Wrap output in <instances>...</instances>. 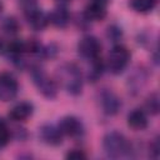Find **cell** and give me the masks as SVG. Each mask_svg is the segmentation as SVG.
Instances as JSON below:
<instances>
[{
	"instance_id": "obj_2",
	"label": "cell",
	"mask_w": 160,
	"mask_h": 160,
	"mask_svg": "<svg viewBox=\"0 0 160 160\" xmlns=\"http://www.w3.org/2000/svg\"><path fill=\"white\" fill-rule=\"evenodd\" d=\"M102 149L108 158L120 159L129 156L131 152V145L129 140L119 131H109L102 138Z\"/></svg>"
},
{
	"instance_id": "obj_22",
	"label": "cell",
	"mask_w": 160,
	"mask_h": 160,
	"mask_svg": "<svg viewBox=\"0 0 160 160\" xmlns=\"http://www.w3.org/2000/svg\"><path fill=\"white\" fill-rule=\"evenodd\" d=\"M150 148H151L152 156H154L155 159H158V158H159V154H160V150H159V149H160V146H159V139H155Z\"/></svg>"
},
{
	"instance_id": "obj_16",
	"label": "cell",
	"mask_w": 160,
	"mask_h": 160,
	"mask_svg": "<svg viewBox=\"0 0 160 160\" xmlns=\"http://www.w3.org/2000/svg\"><path fill=\"white\" fill-rule=\"evenodd\" d=\"M145 109L148 112H150L151 115H156L159 112L160 109V100H159V95L156 92H152L148 96L146 101H145Z\"/></svg>"
},
{
	"instance_id": "obj_15",
	"label": "cell",
	"mask_w": 160,
	"mask_h": 160,
	"mask_svg": "<svg viewBox=\"0 0 160 160\" xmlns=\"http://www.w3.org/2000/svg\"><path fill=\"white\" fill-rule=\"evenodd\" d=\"M129 5L136 12H149L155 8L156 0H130Z\"/></svg>"
},
{
	"instance_id": "obj_12",
	"label": "cell",
	"mask_w": 160,
	"mask_h": 160,
	"mask_svg": "<svg viewBox=\"0 0 160 160\" xmlns=\"http://www.w3.org/2000/svg\"><path fill=\"white\" fill-rule=\"evenodd\" d=\"M32 111H34V106L31 102L21 101L11 108V110L9 111V118L14 121H25L31 116Z\"/></svg>"
},
{
	"instance_id": "obj_4",
	"label": "cell",
	"mask_w": 160,
	"mask_h": 160,
	"mask_svg": "<svg viewBox=\"0 0 160 160\" xmlns=\"http://www.w3.org/2000/svg\"><path fill=\"white\" fill-rule=\"evenodd\" d=\"M130 61V52L124 45H115L108 56V69L111 74L122 72Z\"/></svg>"
},
{
	"instance_id": "obj_23",
	"label": "cell",
	"mask_w": 160,
	"mask_h": 160,
	"mask_svg": "<svg viewBox=\"0 0 160 160\" xmlns=\"http://www.w3.org/2000/svg\"><path fill=\"white\" fill-rule=\"evenodd\" d=\"M58 2H60V5H64V4H66V2H69V1H71V0H56Z\"/></svg>"
},
{
	"instance_id": "obj_24",
	"label": "cell",
	"mask_w": 160,
	"mask_h": 160,
	"mask_svg": "<svg viewBox=\"0 0 160 160\" xmlns=\"http://www.w3.org/2000/svg\"><path fill=\"white\" fill-rule=\"evenodd\" d=\"M2 11H4V4L0 1V15L2 14Z\"/></svg>"
},
{
	"instance_id": "obj_8",
	"label": "cell",
	"mask_w": 160,
	"mask_h": 160,
	"mask_svg": "<svg viewBox=\"0 0 160 160\" xmlns=\"http://www.w3.org/2000/svg\"><path fill=\"white\" fill-rule=\"evenodd\" d=\"M59 129L62 132V135L70 136V138H78L81 136L84 132V126L82 122L80 121V119H78L76 116L72 115H68L64 116L60 121H59Z\"/></svg>"
},
{
	"instance_id": "obj_10",
	"label": "cell",
	"mask_w": 160,
	"mask_h": 160,
	"mask_svg": "<svg viewBox=\"0 0 160 160\" xmlns=\"http://www.w3.org/2000/svg\"><path fill=\"white\" fill-rule=\"evenodd\" d=\"M40 138L44 142H46L48 145H59L62 141V132L60 131L59 126H55L52 124H45L40 128Z\"/></svg>"
},
{
	"instance_id": "obj_21",
	"label": "cell",
	"mask_w": 160,
	"mask_h": 160,
	"mask_svg": "<svg viewBox=\"0 0 160 160\" xmlns=\"http://www.w3.org/2000/svg\"><path fill=\"white\" fill-rule=\"evenodd\" d=\"M66 159H71V160H80V159H86V154L82 150H71L66 154Z\"/></svg>"
},
{
	"instance_id": "obj_14",
	"label": "cell",
	"mask_w": 160,
	"mask_h": 160,
	"mask_svg": "<svg viewBox=\"0 0 160 160\" xmlns=\"http://www.w3.org/2000/svg\"><path fill=\"white\" fill-rule=\"evenodd\" d=\"M128 125L132 130H144L148 126V115L142 109H134L128 114Z\"/></svg>"
},
{
	"instance_id": "obj_11",
	"label": "cell",
	"mask_w": 160,
	"mask_h": 160,
	"mask_svg": "<svg viewBox=\"0 0 160 160\" xmlns=\"http://www.w3.org/2000/svg\"><path fill=\"white\" fill-rule=\"evenodd\" d=\"M25 18L28 20V24L36 31H41L46 28L49 24V16L42 12L39 8H35L28 12H25Z\"/></svg>"
},
{
	"instance_id": "obj_20",
	"label": "cell",
	"mask_w": 160,
	"mask_h": 160,
	"mask_svg": "<svg viewBox=\"0 0 160 160\" xmlns=\"http://www.w3.org/2000/svg\"><path fill=\"white\" fill-rule=\"evenodd\" d=\"M20 1V5L24 10V14L38 8V0H19Z\"/></svg>"
},
{
	"instance_id": "obj_19",
	"label": "cell",
	"mask_w": 160,
	"mask_h": 160,
	"mask_svg": "<svg viewBox=\"0 0 160 160\" xmlns=\"http://www.w3.org/2000/svg\"><path fill=\"white\" fill-rule=\"evenodd\" d=\"M10 140V130L6 122L0 119V148H4Z\"/></svg>"
},
{
	"instance_id": "obj_6",
	"label": "cell",
	"mask_w": 160,
	"mask_h": 160,
	"mask_svg": "<svg viewBox=\"0 0 160 160\" xmlns=\"http://www.w3.org/2000/svg\"><path fill=\"white\" fill-rule=\"evenodd\" d=\"M19 91V82L12 74H0V100L11 101L16 98Z\"/></svg>"
},
{
	"instance_id": "obj_25",
	"label": "cell",
	"mask_w": 160,
	"mask_h": 160,
	"mask_svg": "<svg viewBox=\"0 0 160 160\" xmlns=\"http://www.w3.org/2000/svg\"><path fill=\"white\" fill-rule=\"evenodd\" d=\"M1 48H2V45H1V41H0V50H1Z\"/></svg>"
},
{
	"instance_id": "obj_9",
	"label": "cell",
	"mask_w": 160,
	"mask_h": 160,
	"mask_svg": "<svg viewBox=\"0 0 160 160\" xmlns=\"http://www.w3.org/2000/svg\"><path fill=\"white\" fill-rule=\"evenodd\" d=\"M109 0H92L84 10V18L89 21H99L106 16V8Z\"/></svg>"
},
{
	"instance_id": "obj_1",
	"label": "cell",
	"mask_w": 160,
	"mask_h": 160,
	"mask_svg": "<svg viewBox=\"0 0 160 160\" xmlns=\"http://www.w3.org/2000/svg\"><path fill=\"white\" fill-rule=\"evenodd\" d=\"M56 79L70 95L76 96L82 90L81 69L74 62H66L59 66L56 70Z\"/></svg>"
},
{
	"instance_id": "obj_3",
	"label": "cell",
	"mask_w": 160,
	"mask_h": 160,
	"mask_svg": "<svg viewBox=\"0 0 160 160\" xmlns=\"http://www.w3.org/2000/svg\"><path fill=\"white\" fill-rule=\"evenodd\" d=\"M31 78L38 90L42 94V96H45L46 99H54L56 96L58 84L55 80L49 78V75L45 72V70L41 66L35 65L31 68Z\"/></svg>"
},
{
	"instance_id": "obj_5",
	"label": "cell",
	"mask_w": 160,
	"mask_h": 160,
	"mask_svg": "<svg viewBox=\"0 0 160 160\" xmlns=\"http://www.w3.org/2000/svg\"><path fill=\"white\" fill-rule=\"evenodd\" d=\"M78 51L80 54L81 58H84L85 60H94L100 58V52H101V44L98 40V38L92 36V35H86L84 36L79 44H78Z\"/></svg>"
},
{
	"instance_id": "obj_17",
	"label": "cell",
	"mask_w": 160,
	"mask_h": 160,
	"mask_svg": "<svg viewBox=\"0 0 160 160\" xmlns=\"http://www.w3.org/2000/svg\"><path fill=\"white\" fill-rule=\"evenodd\" d=\"M90 62H91V70H89V75H88V76H89V79H91L92 81H96V79L101 76L104 66H102V62H101V59H100V58L94 59V60H91Z\"/></svg>"
},
{
	"instance_id": "obj_7",
	"label": "cell",
	"mask_w": 160,
	"mask_h": 160,
	"mask_svg": "<svg viewBox=\"0 0 160 160\" xmlns=\"http://www.w3.org/2000/svg\"><path fill=\"white\" fill-rule=\"evenodd\" d=\"M99 101H100V106H101L102 111L109 116L116 115L121 108V101H120L119 96L109 89H104L100 91Z\"/></svg>"
},
{
	"instance_id": "obj_18",
	"label": "cell",
	"mask_w": 160,
	"mask_h": 160,
	"mask_svg": "<svg viewBox=\"0 0 160 160\" xmlns=\"http://www.w3.org/2000/svg\"><path fill=\"white\" fill-rule=\"evenodd\" d=\"M2 30L9 34V35H14L19 31V22L15 18H6L2 22Z\"/></svg>"
},
{
	"instance_id": "obj_13",
	"label": "cell",
	"mask_w": 160,
	"mask_h": 160,
	"mask_svg": "<svg viewBox=\"0 0 160 160\" xmlns=\"http://www.w3.org/2000/svg\"><path fill=\"white\" fill-rule=\"evenodd\" d=\"M48 16H49V22H51L55 28L59 29L66 28L68 24L70 22V14L64 5H59L58 8H55Z\"/></svg>"
}]
</instances>
